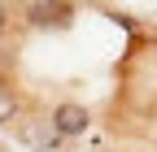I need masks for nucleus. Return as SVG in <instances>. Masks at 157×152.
Wrapping results in <instances>:
<instances>
[{
  "mask_svg": "<svg viewBox=\"0 0 157 152\" xmlns=\"http://www.w3.org/2000/svg\"><path fill=\"white\" fill-rule=\"evenodd\" d=\"M22 22L35 31H61L74 22V0H26Z\"/></svg>",
  "mask_w": 157,
  "mask_h": 152,
  "instance_id": "obj_1",
  "label": "nucleus"
},
{
  "mask_svg": "<svg viewBox=\"0 0 157 152\" xmlns=\"http://www.w3.org/2000/svg\"><path fill=\"white\" fill-rule=\"evenodd\" d=\"M153 44H157V35H153Z\"/></svg>",
  "mask_w": 157,
  "mask_h": 152,
  "instance_id": "obj_6",
  "label": "nucleus"
},
{
  "mask_svg": "<svg viewBox=\"0 0 157 152\" xmlns=\"http://www.w3.org/2000/svg\"><path fill=\"white\" fill-rule=\"evenodd\" d=\"M17 118H22V100H17V91L9 83H0V126H9Z\"/></svg>",
  "mask_w": 157,
  "mask_h": 152,
  "instance_id": "obj_4",
  "label": "nucleus"
},
{
  "mask_svg": "<svg viewBox=\"0 0 157 152\" xmlns=\"http://www.w3.org/2000/svg\"><path fill=\"white\" fill-rule=\"evenodd\" d=\"M9 31H13V5H5V0H0V39H5Z\"/></svg>",
  "mask_w": 157,
  "mask_h": 152,
  "instance_id": "obj_5",
  "label": "nucleus"
},
{
  "mask_svg": "<svg viewBox=\"0 0 157 152\" xmlns=\"http://www.w3.org/2000/svg\"><path fill=\"white\" fill-rule=\"evenodd\" d=\"M17 139H22L26 148H35V152H52V148H61V130H57V122L52 118H35V122H26V126H17Z\"/></svg>",
  "mask_w": 157,
  "mask_h": 152,
  "instance_id": "obj_2",
  "label": "nucleus"
},
{
  "mask_svg": "<svg viewBox=\"0 0 157 152\" xmlns=\"http://www.w3.org/2000/svg\"><path fill=\"white\" fill-rule=\"evenodd\" d=\"M52 122H57V130H61L66 139H74V135H83V130L92 126V113L83 104H74V100H61L52 109Z\"/></svg>",
  "mask_w": 157,
  "mask_h": 152,
  "instance_id": "obj_3",
  "label": "nucleus"
}]
</instances>
